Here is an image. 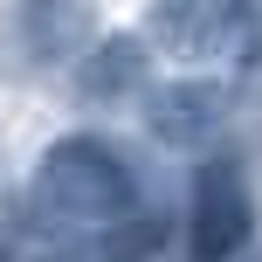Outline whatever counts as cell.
Returning <instances> with one entry per match:
<instances>
[{
    "mask_svg": "<svg viewBox=\"0 0 262 262\" xmlns=\"http://www.w3.org/2000/svg\"><path fill=\"white\" fill-rule=\"evenodd\" d=\"M172 7H180V0H166V14H172Z\"/></svg>",
    "mask_w": 262,
    "mask_h": 262,
    "instance_id": "8",
    "label": "cell"
},
{
    "mask_svg": "<svg viewBox=\"0 0 262 262\" xmlns=\"http://www.w3.org/2000/svg\"><path fill=\"white\" fill-rule=\"evenodd\" d=\"M97 41V0H14L0 21V62L14 76L62 69Z\"/></svg>",
    "mask_w": 262,
    "mask_h": 262,
    "instance_id": "2",
    "label": "cell"
},
{
    "mask_svg": "<svg viewBox=\"0 0 262 262\" xmlns=\"http://www.w3.org/2000/svg\"><path fill=\"white\" fill-rule=\"evenodd\" d=\"M193 262H242L255 235V200L235 159H207L193 172Z\"/></svg>",
    "mask_w": 262,
    "mask_h": 262,
    "instance_id": "3",
    "label": "cell"
},
{
    "mask_svg": "<svg viewBox=\"0 0 262 262\" xmlns=\"http://www.w3.org/2000/svg\"><path fill=\"white\" fill-rule=\"evenodd\" d=\"M166 41L180 62H242L262 41V0H180L166 14Z\"/></svg>",
    "mask_w": 262,
    "mask_h": 262,
    "instance_id": "4",
    "label": "cell"
},
{
    "mask_svg": "<svg viewBox=\"0 0 262 262\" xmlns=\"http://www.w3.org/2000/svg\"><path fill=\"white\" fill-rule=\"evenodd\" d=\"M145 124H152V138L172 145V152H200V145H214V131L228 124V90L207 83V76L159 83V90L145 97Z\"/></svg>",
    "mask_w": 262,
    "mask_h": 262,
    "instance_id": "5",
    "label": "cell"
},
{
    "mask_svg": "<svg viewBox=\"0 0 262 262\" xmlns=\"http://www.w3.org/2000/svg\"><path fill=\"white\" fill-rule=\"evenodd\" d=\"M138 83H145V41L138 35L90 41L83 49V69H76V104L83 111H118Z\"/></svg>",
    "mask_w": 262,
    "mask_h": 262,
    "instance_id": "6",
    "label": "cell"
},
{
    "mask_svg": "<svg viewBox=\"0 0 262 262\" xmlns=\"http://www.w3.org/2000/svg\"><path fill=\"white\" fill-rule=\"evenodd\" d=\"M0 262H14V242H7V235H0Z\"/></svg>",
    "mask_w": 262,
    "mask_h": 262,
    "instance_id": "7",
    "label": "cell"
},
{
    "mask_svg": "<svg viewBox=\"0 0 262 262\" xmlns=\"http://www.w3.org/2000/svg\"><path fill=\"white\" fill-rule=\"evenodd\" d=\"M124 221H138V172L124 166V152H111L90 131L55 138L28 186V228L76 249V242H111Z\"/></svg>",
    "mask_w": 262,
    "mask_h": 262,
    "instance_id": "1",
    "label": "cell"
}]
</instances>
